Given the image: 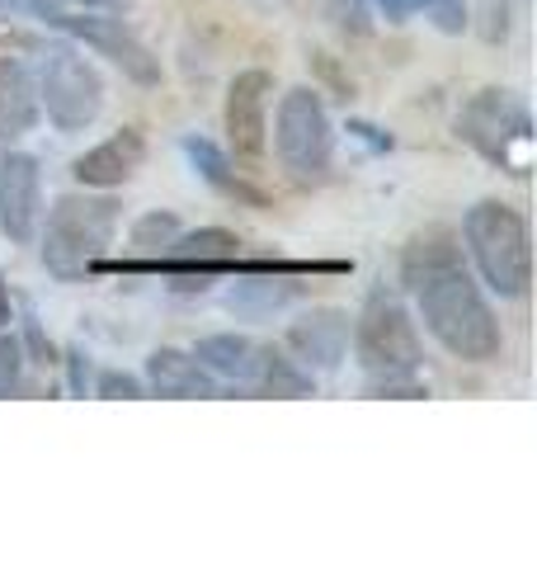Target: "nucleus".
I'll return each mask as SVG.
<instances>
[{
	"instance_id": "obj_1",
	"label": "nucleus",
	"mask_w": 537,
	"mask_h": 566,
	"mask_svg": "<svg viewBox=\"0 0 537 566\" xmlns=\"http://www.w3.org/2000/svg\"><path fill=\"white\" fill-rule=\"evenodd\" d=\"M401 293L415 297V316L424 331L462 364H495L505 354V331L491 307V293L481 289L472 274L462 237L453 227H420L415 237L401 245L397 260Z\"/></svg>"
},
{
	"instance_id": "obj_2",
	"label": "nucleus",
	"mask_w": 537,
	"mask_h": 566,
	"mask_svg": "<svg viewBox=\"0 0 537 566\" xmlns=\"http://www.w3.org/2000/svg\"><path fill=\"white\" fill-rule=\"evenodd\" d=\"M118 222H123V203L104 189H71L62 199H52V208L39 222V237H33L43 270L62 283L90 279V264L109 255Z\"/></svg>"
},
{
	"instance_id": "obj_3",
	"label": "nucleus",
	"mask_w": 537,
	"mask_h": 566,
	"mask_svg": "<svg viewBox=\"0 0 537 566\" xmlns=\"http://www.w3.org/2000/svg\"><path fill=\"white\" fill-rule=\"evenodd\" d=\"M462 251L472 260V274L481 289L505 297V303H524L533 289V227L528 212L505 199H481L462 218Z\"/></svg>"
},
{
	"instance_id": "obj_4",
	"label": "nucleus",
	"mask_w": 537,
	"mask_h": 566,
	"mask_svg": "<svg viewBox=\"0 0 537 566\" xmlns=\"http://www.w3.org/2000/svg\"><path fill=\"white\" fill-rule=\"evenodd\" d=\"M349 345H354L358 368H364V382L420 378L424 340H420V322L410 316L401 289L372 283L368 297H364V307L354 312Z\"/></svg>"
},
{
	"instance_id": "obj_5",
	"label": "nucleus",
	"mask_w": 537,
	"mask_h": 566,
	"mask_svg": "<svg viewBox=\"0 0 537 566\" xmlns=\"http://www.w3.org/2000/svg\"><path fill=\"white\" fill-rule=\"evenodd\" d=\"M33 85H39V109L57 133H85L95 128L109 109V85H104L99 66L85 57L81 43L52 39L39 52L33 66Z\"/></svg>"
},
{
	"instance_id": "obj_6",
	"label": "nucleus",
	"mask_w": 537,
	"mask_h": 566,
	"mask_svg": "<svg viewBox=\"0 0 537 566\" xmlns=\"http://www.w3.org/2000/svg\"><path fill=\"white\" fill-rule=\"evenodd\" d=\"M457 137L467 142L481 161H491L495 170L514 175V180H524L533 166V114L505 85H486V91L462 99Z\"/></svg>"
},
{
	"instance_id": "obj_7",
	"label": "nucleus",
	"mask_w": 537,
	"mask_h": 566,
	"mask_svg": "<svg viewBox=\"0 0 537 566\" xmlns=\"http://www.w3.org/2000/svg\"><path fill=\"white\" fill-rule=\"evenodd\" d=\"M274 156L283 175L302 189H316L330 180L335 170V123L320 91L312 85H293V91L278 95L274 109Z\"/></svg>"
},
{
	"instance_id": "obj_8",
	"label": "nucleus",
	"mask_w": 537,
	"mask_h": 566,
	"mask_svg": "<svg viewBox=\"0 0 537 566\" xmlns=\"http://www.w3.org/2000/svg\"><path fill=\"white\" fill-rule=\"evenodd\" d=\"M48 29H57L62 39L81 43L85 52H95V57H109V66H118L123 76H128L133 85H141V91H156L160 85V57L147 48V39L128 24V14H109V10H85V6H66L52 10Z\"/></svg>"
},
{
	"instance_id": "obj_9",
	"label": "nucleus",
	"mask_w": 537,
	"mask_h": 566,
	"mask_svg": "<svg viewBox=\"0 0 537 566\" xmlns=\"http://www.w3.org/2000/svg\"><path fill=\"white\" fill-rule=\"evenodd\" d=\"M268 104H274V71L245 66L227 81V99H222L227 156L250 175H260L268 156Z\"/></svg>"
},
{
	"instance_id": "obj_10",
	"label": "nucleus",
	"mask_w": 537,
	"mask_h": 566,
	"mask_svg": "<svg viewBox=\"0 0 537 566\" xmlns=\"http://www.w3.org/2000/svg\"><path fill=\"white\" fill-rule=\"evenodd\" d=\"M43 222V166L39 156L0 147V232L10 245H33Z\"/></svg>"
},
{
	"instance_id": "obj_11",
	"label": "nucleus",
	"mask_w": 537,
	"mask_h": 566,
	"mask_svg": "<svg viewBox=\"0 0 537 566\" xmlns=\"http://www.w3.org/2000/svg\"><path fill=\"white\" fill-rule=\"evenodd\" d=\"M354 316L345 307H312L283 331V349L307 368V374H339L349 359Z\"/></svg>"
},
{
	"instance_id": "obj_12",
	"label": "nucleus",
	"mask_w": 537,
	"mask_h": 566,
	"mask_svg": "<svg viewBox=\"0 0 537 566\" xmlns=\"http://www.w3.org/2000/svg\"><path fill=\"white\" fill-rule=\"evenodd\" d=\"M147 166V133L141 128H118L95 147H85L76 161H71V175H76L81 189H104L114 193L133 180V175Z\"/></svg>"
},
{
	"instance_id": "obj_13",
	"label": "nucleus",
	"mask_w": 537,
	"mask_h": 566,
	"mask_svg": "<svg viewBox=\"0 0 537 566\" xmlns=\"http://www.w3.org/2000/svg\"><path fill=\"white\" fill-rule=\"evenodd\" d=\"M179 151H185V161L193 166V175L212 189V193H222V199L231 203H241V208H268V193L250 180V170H241L236 161L227 156V147H218V142H208L199 133H185L179 137Z\"/></svg>"
},
{
	"instance_id": "obj_14",
	"label": "nucleus",
	"mask_w": 537,
	"mask_h": 566,
	"mask_svg": "<svg viewBox=\"0 0 537 566\" xmlns=\"http://www.w3.org/2000/svg\"><path fill=\"white\" fill-rule=\"evenodd\" d=\"M141 382H147L151 397H170V401H189V397H222V382L208 374V368L193 359V349H175L160 345L147 354V368H141Z\"/></svg>"
},
{
	"instance_id": "obj_15",
	"label": "nucleus",
	"mask_w": 537,
	"mask_h": 566,
	"mask_svg": "<svg viewBox=\"0 0 537 566\" xmlns=\"http://www.w3.org/2000/svg\"><path fill=\"white\" fill-rule=\"evenodd\" d=\"M193 359H199L218 382H231L236 392L250 397L255 374H260V359H264V345L250 340V335H241V331H212V335H199Z\"/></svg>"
},
{
	"instance_id": "obj_16",
	"label": "nucleus",
	"mask_w": 537,
	"mask_h": 566,
	"mask_svg": "<svg viewBox=\"0 0 537 566\" xmlns=\"http://www.w3.org/2000/svg\"><path fill=\"white\" fill-rule=\"evenodd\" d=\"M39 85H33V66L24 57H0V147L29 137L39 128Z\"/></svg>"
},
{
	"instance_id": "obj_17",
	"label": "nucleus",
	"mask_w": 537,
	"mask_h": 566,
	"mask_svg": "<svg viewBox=\"0 0 537 566\" xmlns=\"http://www.w3.org/2000/svg\"><path fill=\"white\" fill-rule=\"evenodd\" d=\"M302 297V279L293 274H236V283L227 289V312L245 316V322H264V316L283 312Z\"/></svg>"
},
{
	"instance_id": "obj_18",
	"label": "nucleus",
	"mask_w": 537,
	"mask_h": 566,
	"mask_svg": "<svg viewBox=\"0 0 537 566\" xmlns=\"http://www.w3.org/2000/svg\"><path fill=\"white\" fill-rule=\"evenodd\" d=\"M312 392H316V374H307L288 349L264 345V359H260L250 397H312Z\"/></svg>"
},
{
	"instance_id": "obj_19",
	"label": "nucleus",
	"mask_w": 537,
	"mask_h": 566,
	"mask_svg": "<svg viewBox=\"0 0 537 566\" xmlns=\"http://www.w3.org/2000/svg\"><path fill=\"white\" fill-rule=\"evenodd\" d=\"M185 232V222L175 218V212H141V218L128 227V245H133V255H166L170 251V241Z\"/></svg>"
},
{
	"instance_id": "obj_20",
	"label": "nucleus",
	"mask_w": 537,
	"mask_h": 566,
	"mask_svg": "<svg viewBox=\"0 0 537 566\" xmlns=\"http://www.w3.org/2000/svg\"><path fill=\"white\" fill-rule=\"evenodd\" d=\"M518 10H524V0H476V33L486 43H505L509 39V29H514V20H518Z\"/></svg>"
},
{
	"instance_id": "obj_21",
	"label": "nucleus",
	"mask_w": 537,
	"mask_h": 566,
	"mask_svg": "<svg viewBox=\"0 0 537 566\" xmlns=\"http://www.w3.org/2000/svg\"><path fill=\"white\" fill-rule=\"evenodd\" d=\"M90 392L104 397V401H141V397H151L147 382H141L137 374H123V368H99V374L90 378Z\"/></svg>"
},
{
	"instance_id": "obj_22",
	"label": "nucleus",
	"mask_w": 537,
	"mask_h": 566,
	"mask_svg": "<svg viewBox=\"0 0 537 566\" xmlns=\"http://www.w3.org/2000/svg\"><path fill=\"white\" fill-rule=\"evenodd\" d=\"M420 10L448 39H462V33L472 29V0H420Z\"/></svg>"
},
{
	"instance_id": "obj_23",
	"label": "nucleus",
	"mask_w": 537,
	"mask_h": 566,
	"mask_svg": "<svg viewBox=\"0 0 537 566\" xmlns=\"http://www.w3.org/2000/svg\"><path fill=\"white\" fill-rule=\"evenodd\" d=\"M20 378H24V345H20V335L6 326L0 331V397L20 392Z\"/></svg>"
},
{
	"instance_id": "obj_24",
	"label": "nucleus",
	"mask_w": 537,
	"mask_h": 566,
	"mask_svg": "<svg viewBox=\"0 0 537 566\" xmlns=\"http://www.w3.org/2000/svg\"><path fill=\"white\" fill-rule=\"evenodd\" d=\"M326 10L339 29L354 33V39H368L372 33V0H326Z\"/></svg>"
},
{
	"instance_id": "obj_25",
	"label": "nucleus",
	"mask_w": 537,
	"mask_h": 566,
	"mask_svg": "<svg viewBox=\"0 0 537 566\" xmlns=\"http://www.w3.org/2000/svg\"><path fill=\"white\" fill-rule=\"evenodd\" d=\"M66 0H0V24L6 20H48L52 10H62Z\"/></svg>"
},
{
	"instance_id": "obj_26",
	"label": "nucleus",
	"mask_w": 537,
	"mask_h": 566,
	"mask_svg": "<svg viewBox=\"0 0 537 566\" xmlns=\"http://www.w3.org/2000/svg\"><path fill=\"white\" fill-rule=\"evenodd\" d=\"M20 345H24V364H52V340L39 331V322H24V335H20Z\"/></svg>"
},
{
	"instance_id": "obj_27",
	"label": "nucleus",
	"mask_w": 537,
	"mask_h": 566,
	"mask_svg": "<svg viewBox=\"0 0 537 566\" xmlns=\"http://www.w3.org/2000/svg\"><path fill=\"white\" fill-rule=\"evenodd\" d=\"M66 387H71V397H85L90 392V354L66 349Z\"/></svg>"
},
{
	"instance_id": "obj_28",
	"label": "nucleus",
	"mask_w": 537,
	"mask_h": 566,
	"mask_svg": "<svg viewBox=\"0 0 537 566\" xmlns=\"http://www.w3.org/2000/svg\"><path fill=\"white\" fill-rule=\"evenodd\" d=\"M372 10H378L387 24H406L410 14L420 10V0H372Z\"/></svg>"
},
{
	"instance_id": "obj_29",
	"label": "nucleus",
	"mask_w": 537,
	"mask_h": 566,
	"mask_svg": "<svg viewBox=\"0 0 537 566\" xmlns=\"http://www.w3.org/2000/svg\"><path fill=\"white\" fill-rule=\"evenodd\" d=\"M71 6H85V10H109V14H133L137 0H71Z\"/></svg>"
},
{
	"instance_id": "obj_30",
	"label": "nucleus",
	"mask_w": 537,
	"mask_h": 566,
	"mask_svg": "<svg viewBox=\"0 0 537 566\" xmlns=\"http://www.w3.org/2000/svg\"><path fill=\"white\" fill-rule=\"evenodd\" d=\"M14 322V303H10V283H6V274H0V331H6Z\"/></svg>"
}]
</instances>
